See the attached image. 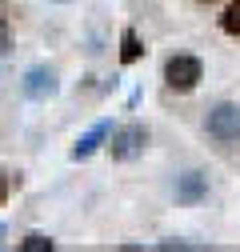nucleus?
Listing matches in <instances>:
<instances>
[{
	"instance_id": "nucleus-5",
	"label": "nucleus",
	"mask_w": 240,
	"mask_h": 252,
	"mask_svg": "<svg viewBox=\"0 0 240 252\" xmlns=\"http://www.w3.org/2000/svg\"><path fill=\"white\" fill-rule=\"evenodd\" d=\"M204 196H208V176H204V172L176 176V200H180V204H200Z\"/></svg>"
},
{
	"instance_id": "nucleus-1",
	"label": "nucleus",
	"mask_w": 240,
	"mask_h": 252,
	"mask_svg": "<svg viewBox=\"0 0 240 252\" xmlns=\"http://www.w3.org/2000/svg\"><path fill=\"white\" fill-rule=\"evenodd\" d=\"M204 128H208V136L220 140V144L240 140V104H228V100H224V104H216L212 112H208Z\"/></svg>"
},
{
	"instance_id": "nucleus-2",
	"label": "nucleus",
	"mask_w": 240,
	"mask_h": 252,
	"mask_svg": "<svg viewBox=\"0 0 240 252\" xmlns=\"http://www.w3.org/2000/svg\"><path fill=\"white\" fill-rule=\"evenodd\" d=\"M200 76H204V64H200L196 56H172L168 64H164V80L176 92H192L200 84Z\"/></svg>"
},
{
	"instance_id": "nucleus-12",
	"label": "nucleus",
	"mask_w": 240,
	"mask_h": 252,
	"mask_svg": "<svg viewBox=\"0 0 240 252\" xmlns=\"http://www.w3.org/2000/svg\"><path fill=\"white\" fill-rule=\"evenodd\" d=\"M200 4H216V0H200Z\"/></svg>"
},
{
	"instance_id": "nucleus-10",
	"label": "nucleus",
	"mask_w": 240,
	"mask_h": 252,
	"mask_svg": "<svg viewBox=\"0 0 240 252\" xmlns=\"http://www.w3.org/2000/svg\"><path fill=\"white\" fill-rule=\"evenodd\" d=\"M8 44H12V32H8V20L0 16V56L8 52Z\"/></svg>"
},
{
	"instance_id": "nucleus-4",
	"label": "nucleus",
	"mask_w": 240,
	"mask_h": 252,
	"mask_svg": "<svg viewBox=\"0 0 240 252\" xmlns=\"http://www.w3.org/2000/svg\"><path fill=\"white\" fill-rule=\"evenodd\" d=\"M24 96H32V100H48V96H56V72H52L48 64L28 68V76H24Z\"/></svg>"
},
{
	"instance_id": "nucleus-9",
	"label": "nucleus",
	"mask_w": 240,
	"mask_h": 252,
	"mask_svg": "<svg viewBox=\"0 0 240 252\" xmlns=\"http://www.w3.org/2000/svg\"><path fill=\"white\" fill-rule=\"evenodd\" d=\"M20 248H24V252H52V240H48V236H40V232H32Z\"/></svg>"
},
{
	"instance_id": "nucleus-13",
	"label": "nucleus",
	"mask_w": 240,
	"mask_h": 252,
	"mask_svg": "<svg viewBox=\"0 0 240 252\" xmlns=\"http://www.w3.org/2000/svg\"><path fill=\"white\" fill-rule=\"evenodd\" d=\"M56 4H60V0H56Z\"/></svg>"
},
{
	"instance_id": "nucleus-6",
	"label": "nucleus",
	"mask_w": 240,
	"mask_h": 252,
	"mask_svg": "<svg viewBox=\"0 0 240 252\" xmlns=\"http://www.w3.org/2000/svg\"><path fill=\"white\" fill-rule=\"evenodd\" d=\"M108 136H112V124H108V120H100L96 128H88V132L80 136V144L72 148V156H76V160H88V156H92V152H96Z\"/></svg>"
},
{
	"instance_id": "nucleus-8",
	"label": "nucleus",
	"mask_w": 240,
	"mask_h": 252,
	"mask_svg": "<svg viewBox=\"0 0 240 252\" xmlns=\"http://www.w3.org/2000/svg\"><path fill=\"white\" fill-rule=\"evenodd\" d=\"M220 28L228 36H240V0H232V4L224 8V16H220Z\"/></svg>"
},
{
	"instance_id": "nucleus-7",
	"label": "nucleus",
	"mask_w": 240,
	"mask_h": 252,
	"mask_svg": "<svg viewBox=\"0 0 240 252\" xmlns=\"http://www.w3.org/2000/svg\"><path fill=\"white\" fill-rule=\"evenodd\" d=\"M140 40H136V32H132V28H128V32L124 36H120V60H124V64H132V60H140Z\"/></svg>"
},
{
	"instance_id": "nucleus-3",
	"label": "nucleus",
	"mask_w": 240,
	"mask_h": 252,
	"mask_svg": "<svg viewBox=\"0 0 240 252\" xmlns=\"http://www.w3.org/2000/svg\"><path fill=\"white\" fill-rule=\"evenodd\" d=\"M144 144H148V128L144 124H124V128L112 132L108 152H112V160H136V156L144 152Z\"/></svg>"
},
{
	"instance_id": "nucleus-11",
	"label": "nucleus",
	"mask_w": 240,
	"mask_h": 252,
	"mask_svg": "<svg viewBox=\"0 0 240 252\" xmlns=\"http://www.w3.org/2000/svg\"><path fill=\"white\" fill-rule=\"evenodd\" d=\"M4 196H8V188H4V176H0V204H4Z\"/></svg>"
}]
</instances>
